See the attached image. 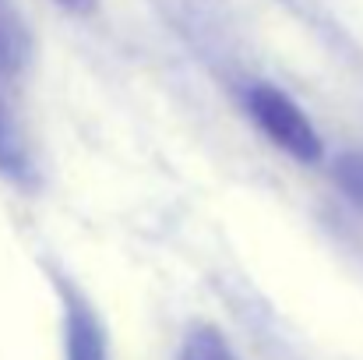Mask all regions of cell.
<instances>
[{
	"label": "cell",
	"mask_w": 363,
	"mask_h": 360,
	"mask_svg": "<svg viewBox=\"0 0 363 360\" xmlns=\"http://www.w3.org/2000/svg\"><path fill=\"white\" fill-rule=\"evenodd\" d=\"M243 110L254 120V127L289 159L296 163H318L325 156L321 134L311 124V117L300 110L296 99H289L282 89L268 82H254L243 89Z\"/></svg>",
	"instance_id": "cell-1"
},
{
	"label": "cell",
	"mask_w": 363,
	"mask_h": 360,
	"mask_svg": "<svg viewBox=\"0 0 363 360\" xmlns=\"http://www.w3.org/2000/svg\"><path fill=\"white\" fill-rule=\"evenodd\" d=\"M60 307H64V360H110L103 325L89 307V300L78 290L60 286Z\"/></svg>",
	"instance_id": "cell-2"
},
{
	"label": "cell",
	"mask_w": 363,
	"mask_h": 360,
	"mask_svg": "<svg viewBox=\"0 0 363 360\" xmlns=\"http://www.w3.org/2000/svg\"><path fill=\"white\" fill-rule=\"evenodd\" d=\"M32 57V32L14 0H0V78H14L25 71Z\"/></svg>",
	"instance_id": "cell-3"
},
{
	"label": "cell",
	"mask_w": 363,
	"mask_h": 360,
	"mask_svg": "<svg viewBox=\"0 0 363 360\" xmlns=\"http://www.w3.org/2000/svg\"><path fill=\"white\" fill-rule=\"evenodd\" d=\"M177 360H240V354L230 347V339L216 329V325H194L184 332L180 354Z\"/></svg>",
	"instance_id": "cell-4"
},
{
	"label": "cell",
	"mask_w": 363,
	"mask_h": 360,
	"mask_svg": "<svg viewBox=\"0 0 363 360\" xmlns=\"http://www.w3.org/2000/svg\"><path fill=\"white\" fill-rule=\"evenodd\" d=\"M28 148H25V138L18 131V124L11 117L7 103L0 99V173L7 177H28Z\"/></svg>",
	"instance_id": "cell-5"
},
{
	"label": "cell",
	"mask_w": 363,
	"mask_h": 360,
	"mask_svg": "<svg viewBox=\"0 0 363 360\" xmlns=\"http://www.w3.org/2000/svg\"><path fill=\"white\" fill-rule=\"evenodd\" d=\"M335 180H339L342 195L363 209V152H350L335 163Z\"/></svg>",
	"instance_id": "cell-6"
},
{
	"label": "cell",
	"mask_w": 363,
	"mask_h": 360,
	"mask_svg": "<svg viewBox=\"0 0 363 360\" xmlns=\"http://www.w3.org/2000/svg\"><path fill=\"white\" fill-rule=\"evenodd\" d=\"M53 4L64 7V11H71V14H92L99 7V0H53Z\"/></svg>",
	"instance_id": "cell-7"
}]
</instances>
